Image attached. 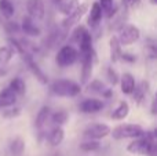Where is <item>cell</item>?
<instances>
[{
	"instance_id": "1",
	"label": "cell",
	"mask_w": 157,
	"mask_h": 156,
	"mask_svg": "<svg viewBox=\"0 0 157 156\" xmlns=\"http://www.w3.org/2000/svg\"><path fill=\"white\" fill-rule=\"evenodd\" d=\"M50 90L54 96L66 97V98H73L81 93V86L73 80L68 79H58L51 83Z\"/></svg>"
},
{
	"instance_id": "2",
	"label": "cell",
	"mask_w": 157,
	"mask_h": 156,
	"mask_svg": "<svg viewBox=\"0 0 157 156\" xmlns=\"http://www.w3.org/2000/svg\"><path fill=\"white\" fill-rule=\"evenodd\" d=\"M156 144V134L155 131H145L141 137L135 138L132 142L128 144L127 151L132 155H147L149 148Z\"/></svg>"
},
{
	"instance_id": "3",
	"label": "cell",
	"mask_w": 157,
	"mask_h": 156,
	"mask_svg": "<svg viewBox=\"0 0 157 156\" xmlns=\"http://www.w3.org/2000/svg\"><path fill=\"white\" fill-rule=\"evenodd\" d=\"M145 133L139 124L134 123H125L119 124L113 130H110V134L114 140H127V138H138Z\"/></svg>"
},
{
	"instance_id": "4",
	"label": "cell",
	"mask_w": 157,
	"mask_h": 156,
	"mask_svg": "<svg viewBox=\"0 0 157 156\" xmlns=\"http://www.w3.org/2000/svg\"><path fill=\"white\" fill-rule=\"evenodd\" d=\"M78 60V51L71 44H65L58 50L57 55H55V62L61 68H68L72 66Z\"/></svg>"
},
{
	"instance_id": "5",
	"label": "cell",
	"mask_w": 157,
	"mask_h": 156,
	"mask_svg": "<svg viewBox=\"0 0 157 156\" xmlns=\"http://www.w3.org/2000/svg\"><path fill=\"white\" fill-rule=\"evenodd\" d=\"M78 57L81 58V83L87 84L92 76V71H94V64L97 62V57H95V51L91 50L88 53L80 54Z\"/></svg>"
},
{
	"instance_id": "6",
	"label": "cell",
	"mask_w": 157,
	"mask_h": 156,
	"mask_svg": "<svg viewBox=\"0 0 157 156\" xmlns=\"http://www.w3.org/2000/svg\"><path fill=\"white\" fill-rule=\"evenodd\" d=\"M139 37H141V30H139V28L135 26V25H130V24L124 25V26L119 30V36H117L119 43L121 44V46H131V44H134L135 41H138Z\"/></svg>"
},
{
	"instance_id": "7",
	"label": "cell",
	"mask_w": 157,
	"mask_h": 156,
	"mask_svg": "<svg viewBox=\"0 0 157 156\" xmlns=\"http://www.w3.org/2000/svg\"><path fill=\"white\" fill-rule=\"evenodd\" d=\"M110 127L105 123H92L84 130V137L87 140H91V141H99L102 138L108 137L110 135Z\"/></svg>"
},
{
	"instance_id": "8",
	"label": "cell",
	"mask_w": 157,
	"mask_h": 156,
	"mask_svg": "<svg viewBox=\"0 0 157 156\" xmlns=\"http://www.w3.org/2000/svg\"><path fill=\"white\" fill-rule=\"evenodd\" d=\"M22 60H24V62L26 64V66L30 71V73L36 77V80H37L40 84H43V86L48 84V77H47V75L41 71V68L39 66V64L36 62L35 58L30 57L29 54H24L22 55Z\"/></svg>"
},
{
	"instance_id": "9",
	"label": "cell",
	"mask_w": 157,
	"mask_h": 156,
	"mask_svg": "<svg viewBox=\"0 0 157 156\" xmlns=\"http://www.w3.org/2000/svg\"><path fill=\"white\" fill-rule=\"evenodd\" d=\"M26 11L28 17L33 21H41L46 15L44 0H26Z\"/></svg>"
},
{
	"instance_id": "10",
	"label": "cell",
	"mask_w": 157,
	"mask_h": 156,
	"mask_svg": "<svg viewBox=\"0 0 157 156\" xmlns=\"http://www.w3.org/2000/svg\"><path fill=\"white\" fill-rule=\"evenodd\" d=\"M87 11H88V4H86V3H83V4H78L77 8L71 14V15L65 17V19H63L62 24H61V28H62V29H65V30H68L69 28L77 25Z\"/></svg>"
},
{
	"instance_id": "11",
	"label": "cell",
	"mask_w": 157,
	"mask_h": 156,
	"mask_svg": "<svg viewBox=\"0 0 157 156\" xmlns=\"http://www.w3.org/2000/svg\"><path fill=\"white\" fill-rule=\"evenodd\" d=\"M105 104H103L102 99H98V98H86L84 101L80 102L78 105V109L80 112L87 113V115H91V113H98L103 109Z\"/></svg>"
},
{
	"instance_id": "12",
	"label": "cell",
	"mask_w": 157,
	"mask_h": 156,
	"mask_svg": "<svg viewBox=\"0 0 157 156\" xmlns=\"http://www.w3.org/2000/svg\"><path fill=\"white\" fill-rule=\"evenodd\" d=\"M66 30L62 29V28H54L51 32L48 33V36L44 40V47L47 49H54L55 46L61 44L66 37Z\"/></svg>"
},
{
	"instance_id": "13",
	"label": "cell",
	"mask_w": 157,
	"mask_h": 156,
	"mask_svg": "<svg viewBox=\"0 0 157 156\" xmlns=\"http://www.w3.org/2000/svg\"><path fill=\"white\" fill-rule=\"evenodd\" d=\"M21 26V32L25 33V36H28V37H37V36L41 35V30L40 28L37 26V25L35 24V21H33L32 18H29V17H24V19H22V24L19 25Z\"/></svg>"
},
{
	"instance_id": "14",
	"label": "cell",
	"mask_w": 157,
	"mask_h": 156,
	"mask_svg": "<svg viewBox=\"0 0 157 156\" xmlns=\"http://www.w3.org/2000/svg\"><path fill=\"white\" fill-rule=\"evenodd\" d=\"M119 83H120V87H121V93L125 94V96H131L134 93V90H135V86H136L135 77L131 73H128V72L121 75Z\"/></svg>"
},
{
	"instance_id": "15",
	"label": "cell",
	"mask_w": 157,
	"mask_h": 156,
	"mask_svg": "<svg viewBox=\"0 0 157 156\" xmlns=\"http://www.w3.org/2000/svg\"><path fill=\"white\" fill-rule=\"evenodd\" d=\"M18 97L14 94V91L10 87H6L0 91V109H6V108L14 107L17 102Z\"/></svg>"
},
{
	"instance_id": "16",
	"label": "cell",
	"mask_w": 157,
	"mask_h": 156,
	"mask_svg": "<svg viewBox=\"0 0 157 156\" xmlns=\"http://www.w3.org/2000/svg\"><path fill=\"white\" fill-rule=\"evenodd\" d=\"M109 51H110V60L112 62H119L121 60V44L119 43V39L117 36H112L110 40H109Z\"/></svg>"
},
{
	"instance_id": "17",
	"label": "cell",
	"mask_w": 157,
	"mask_h": 156,
	"mask_svg": "<svg viewBox=\"0 0 157 156\" xmlns=\"http://www.w3.org/2000/svg\"><path fill=\"white\" fill-rule=\"evenodd\" d=\"M128 115H130V104L127 101H120L110 116L113 120H124Z\"/></svg>"
},
{
	"instance_id": "18",
	"label": "cell",
	"mask_w": 157,
	"mask_h": 156,
	"mask_svg": "<svg viewBox=\"0 0 157 156\" xmlns=\"http://www.w3.org/2000/svg\"><path fill=\"white\" fill-rule=\"evenodd\" d=\"M102 17H103V14H102V10H101L99 4H98V2L92 3L91 10H90V15H88V25L91 28H97L98 25H99Z\"/></svg>"
},
{
	"instance_id": "19",
	"label": "cell",
	"mask_w": 157,
	"mask_h": 156,
	"mask_svg": "<svg viewBox=\"0 0 157 156\" xmlns=\"http://www.w3.org/2000/svg\"><path fill=\"white\" fill-rule=\"evenodd\" d=\"M50 116H51V109H50V107H47V105L41 107L40 111L37 112V116H36V120H35L36 129H39V130L43 129L47 124V122L50 120Z\"/></svg>"
},
{
	"instance_id": "20",
	"label": "cell",
	"mask_w": 157,
	"mask_h": 156,
	"mask_svg": "<svg viewBox=\"0 0 157 156\" xmlns=\"http://www.w3.org/2000/svg\"><path fill=\"white\" fill-rule=\"evenodd\" d=\"M65 140V131L62 127L55 126L48 134V142L51 146H59Z\"/></svg>"
},
{
	"instance_id": "21",
	"label": "cell",
	"mask_w": 157,
	"mask_h": 156,
	"mask_svg": "<svg viewBox=\"0 0 157 156\" xmlns=\"http://www.w3.org/2000/svg\"><path fill=\"white\" fill-rule=\"evenodd\" d=\"M147 93H149V82H142L139 86H135V90H134L132 96H134V101L138 105H141L145 101Z\"/></svg>"
},
{
	"instance_id": "22",
	"label": "cell",
	"mask_w": 157,
	"mask_h": 156,
	"mask_svg": "<svg viewBox=\"0 0 157 156\" xmlns=\"http://www.w3.org/2000/svg\"><path fill=\"white\" fill-rule=\"evenodd\" d=\"M78 4H80V3H78L77 0H61V2L57 4V7H58V11H59L61 14L68 17L76 10Z\"/></svg>"
},
{
	"instance_id": "23",
	"label": "cell",
	"mask_w": 157,
	"mask_h": 156,
	"mask_svg": "<svg viewBox=\"0 0 157 156\" xmlns=\"http://www.w3.org/2000/svg\"><path fill=\"white\" fill-rule=\"evenodd\" d=\"M8 87H10L11 90L14 91V94H15L17 97H19V96H24V94H25V91H26V84H25L24 79H22V77H19V76L14 77V79L10 82V84H8Z\"/></svg>"
},
{
	"instance_id": "24",
	"label": "cell",
	"mask_w": 157,
	"mask_h": 156,
	"mask_svg": "<svg viewBox=\"0 0 157 156\" xmlns=\"http://www.w3.org/2000/svg\"><path fill=\"white\" fill-rule=\"evenodd\" d=\"M8 149H10V154L13 156H21L25 151V141L21 137H15L10 142Z\"/></svg>"
},
{
	"instance_id": "25",
	"label": "cell",
	"mask_w": 157,
	"mask_h": 156,
	"mask_svg": "<svg viewBox=\"0 0 157 156\" xmlns=\"http://www.w3.org/2000/svg\"><path fill=\"white\" fill-rule=\"evenodd\" d=\"M15 13L14 4L10 0H0V15L6 19H11Z\"/></svg>"
},
{
	"instance_id": "26",
	"label": "cell",
	"mask_w": 157,
	"mask_h": 156,
	"mask_svg": "<svg viewBox=\"0 0 157 156\" xmlns=\"http://www.w3.org/2000/svg\"><path fill=\"white\" fill-rule=\"evenodd\" d=\"M68 119H69L68 112L63 109L55 111V112L51 113V116H50V120H51L55 126H59V127H62V124H65L66 122H68Z\"/></svg>"
},
{
	"instance_id": "27",
	"label": "cell",
	"mask_w": 157,
	"mask_h": 156,
	"mask_svg": "<svg viewBox=\"0 0 157 156\" xmlns=\"http://www.w3.org/2000/svg\"><path fill=\"white\" fill-rule=\"evenodd\" d=\"M98 4H99L101 10H102V14H105L108 18H112V17L117 13L116 8H114V2L113 0H99Z\"/></svg>"
},
{
	"instance_id": "28",
	"label": "cell",
	"mask_w": 157,
	"mask_h": 156,
	"mask_svg": "<svg viewBox=\"0 0 157 156\" xmlns=\"http://www.w3.org/2000/svg\"><path fill=\"white\" fill-rule=\"evenodd\" d=\"M87 93H91V94H102L103 91H105V84H103V82H101V80L95 79V80H91V82L87 83Z\"/></svg>"
},
{
	"instance_id": "29",
	"label": "cell",
	"mask_w": 157,
	"mask_h": 156,
	"mask_svg": "<svg viewBox=\"0 0 157 156\" xmlns=\"http://www.w3.org/2000/svg\"><path fill=\"white\" fill-rule=\"evenodd\" d=\"M13 57H14V51L8 46L0 47V66L7 65L13 60Z\"/></svg>"
},
{
	"instance_id": "30",
	"label": "cell",
	"mask_w": 157,
	"mask_h": 156,
	"mask_svg": "<svg viewBox=\"0 0 157 156\" xmlns=\"http://www.w3.org/2000/svg\"><path fill=\"white\" fill-rule=\"evenodd\" d=\"M125 25V15L124 13H116L113 15V21L110 24L112 30H120Z\"/></svg>"
},
{
	"instance_id": "31",
	"label": "cell",
	"mask_w": 157,
	"mask_h": 156,
	"mask_svg": "<svg viewBox=\"0 0 157 156\" xmlns=\"http://www.w3.org/2000/svg\"><path fill=\"white\" fill-rule=\"evenodd\" d=\"M21 108L18 107H10L6 108V109H2V118L7 119V120H11V119H17L19 115H21Z\"/></svg>"
},
{
	"instance_id": "32",
	"label": "cell",
	"mask_w": 157,
	"mask_h": 156,
	"mask_svg": "<svg viewBox=\"0 0 157 156\" xmlns=\"http://www.w3.org/2000/svg\"><path fill=\"white\" fill-rule=\"evenodd\" d=\"M87 30L86 26H83V25H77L76 28L73 29V32L71 33V39H69V41H71V46L72 44H78V41H80V39L83 37L84 32Z\"/></svg>"
},
{
	"instance_id": "33",
	"label": "cell",
	"mask_w": 157,
	"mask_h": 156,
	"mask_svg": "<svg viewBox=\"0 0 157 156\" xmlns=\"http://www.w3.org/2000/svg\"><path fill=\"white\" fill-rule=\"evenodd\" d=\"M99 148H101L99 141L87 140V141H84V142L80 144V151H83V152H97Z\"/></svg>"
},
{
	"instance_id": "34",
	"label": "cell",
	"mask_w": 157,
	"mask_h": 156,
	"mask_svg": "<svg viewBox=\"0 0 157 156\" xmlns=\"http://www.w3.org/2000/svg\"><path fill=\"white\" fill-rule=\"evenodd\" d=\"M3 28L7 33L10 35H15V33H19L21 32V26H19L18 22L15 21H11V19H7L6 22H3Z\"/></svg>"
},
{
	"instance_id": "35",
	"label": "cell",
	"mask_w": 157,
	"mask_h": 156,
	"mask_svg": "<svg viewBox=\"0 0 157 156\" xmlns=\"http://www.w3.org/2000/svg\"><path fill=\"white\" fill-rule=\"evenodd\" d=\"M145 53H146V57L150 60H155L157 55V49H156V43L155 40L149 39V40L145 43Z\"/></svg>"
},
{
	"instance_id": "36",
	"label": "cell",
	"mask_w": 157,
	"mask_h": 156,
	"mask_svg": "<svg viewBox=\"0 0 157 156\" xmlns=\"http://www.w3.org/2000/svg\"><path fill=\"white\" fill-rule=\"evenodd\" d=\"M106 76H108V80H109V83H110L112 86H116L117 83H119V80H120L119 75H117V72L114 71L113 68H108Z\"/></svg>"
},
{
	"instance_id": "37",
	"label": "cell",
	"mask_w": 157,
	"mask_h": 156,
	"mask_svg": "<svg viewBox=\"0 0 157 156\" xmlns=\"http://www.w3.org/2000/svg\"><path fill=\"white\" fill-rule=\"evenodd\" d=\"M121 3H123V7H124L125 10H131V8L138 7L141 0H123Z\"/></svg>"
},
{
	"instance_id": "38",
	"label": "cell",
	"mask_w": 157,
	"mask_h": 156,
	"mask_svg": "<svg viewBox=\"0 0 157 156\" xmlns=\"http://www.w3.org/2000/svg\"><path fill=\"white\" fill-rule=\"evenodd\" d=\"M120 61H124V62H135L136 61V57L131 53H123L121 54V60Z\"/></svg>"
},
{
	"instance_id": "39",
	"label": "cell",
	"mask_w": 157,
	"mask_h": 156,
	"mask_svg": "<svg viewBox=\"0 0 157 156\" xmlns=\"http://www.w3.org/2000/svg\"><path fill=\"white\" fill-rule=\"evenodd\" d=\"M146 156H157V144H153V145L150 146Z\"/></svg>"
},
{
	"instance_id": "40",
	"label": "cell",
	"mask_w": 157,
	"mask_h": 156,
	"mask_svg": "<svg viewBox=\"0 0 157 156\" xmlns=\"http://www.w3.org/2000/svg\"><path fill=\"white\" fill-rule=\"evenodd\" d=\"M101 96H102L103 98L109 99V98H110L112 96H113V90H112V88H105V91H103V93L101 94Z\"/></svg>"
},
{
	"instance_id": "41",
	"label": "cell",
	"mask_w": 157,
	"mask_h": 156,
	"mask_svg": "<svg viewBox=\"0 0 157 156\" xmlns=\"http://www.w3.org/2000/svg\"><path fill=\"white\" fill-rule=\"evenodd\" d=\"M7 73H8V69L4 68V66H0V79H2V77H4Z\"/></svg>"
},
{
	"instance_id": "42",
	"label": "cell",
	"mask_w": 157,
	"mask_h": 156,
	"mask_svg": "<svg viewBox=\"0 0 157 156\" xmlns=\"http://www.w3.org/2000/svg\"><path fill=\"white\" fill-rule=\"evenodd\" d=\"M150 112H152V115H156V99H153V101H152V108H150Z\"/></svg>"
},
{
	"instance_id": "43",
	"label": "cell",
	"mask_w": 157,
	"mask_h": 156,
	"mask_svg": "<svg viewBox=\"0 0 157 156\" xmlns=\"http://www.w3.org/2000/svg\"><path fill=\"white\" fill-rule=\"evenodd\" d=\"M50 2H51V3H54V4H55V6H57V4H58V3H59V2H61V0H50Z\"/></svg>"
},
{
	"instance_id": "44",
	"label": "cell",
	"mask_w": 157,
	"mask_h": 156,
	"mask_svg": "<svg viewBox=\"0 0 157 156\" xmlns=\"http://www.w3.org/2000/svg\"><path fill=\"white\" fill-rule=\"evenodd\" d=\"M150 3H152V4H156V3H157V0H150Z\"/></svg>"
},
{
	"instance_id": "45",
	"label": "cell",
	"mask_w": 157,
	"mask_h": 156,
	"mask_svg": "<svg viewBox=\"0 0 157 156\" xmlns=\"http://www.w3.org/2000/svg\"><path fill=\"white\" fill-rule=\"evenodd\" d=\"M15 2H19V0H15Z\"/></svg>"
}]
</instances>
